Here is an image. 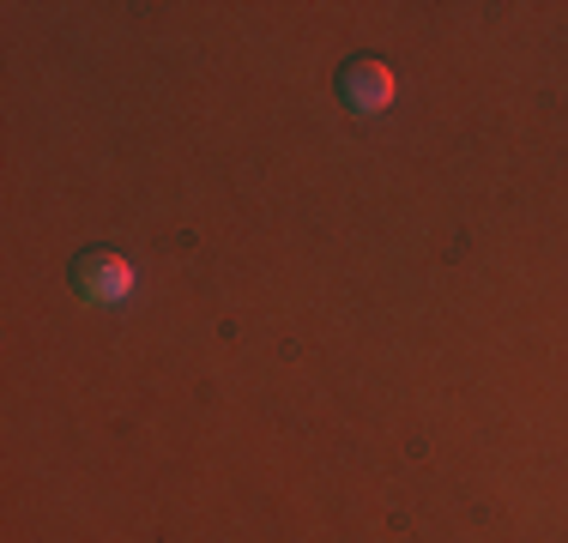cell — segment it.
I'll return each instance as SVG.
<instances>
[{
    "label": "cell",
    "instance_id": "obj_1",
    "mask_svg": "<svg viewBox=\"0 0 568 543\" xmlns=\"http://www.w3.org/2000/svg\"><path fill=\"white\" fill-rule=\"evenodd\" d=\"M333 91H339V103L351 115H382V109H394V98H399V79L382 54H351L339 66V79H333Z\"/></svg>",
    "mask_w": 568,
    "mask_h": 543
},
{
    "label": "cell",
    "instance_id": "obj_2",
    "mask_svg": "<svg viewBox=\"0 0 568 543\" xmlns=\"http://www.w3.org/2000/svg\"><path fill=\"white\" fill-rule=\"evenodd\" d=\"M73 290L98 308H121L133 296V266L121 260L115 248H85L73 260Z\"/></svg>",
    "mask_w": 568,
    "mask_h": 543
}]
</instances>
